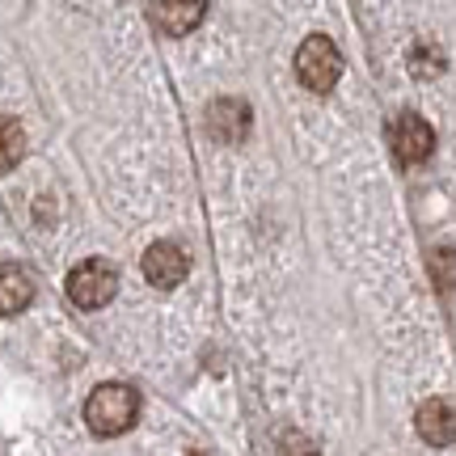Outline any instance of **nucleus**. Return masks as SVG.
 Masks as SVG:
<instances>
[{
  "mask_svg": "<svg viewBox=\"0 0 456 456\" xmlns=\"http://www.w3.org/2000/svg\"><path fill=\"white\" fill-rule=\"evenodd\" d=\"M135 419H140V393L131 389V385H118V380L98 385V389L89 393V402H85V423L102 440L131 431Z\"/></svg>",
  "mask_w": 456,
  "mask_h": 456,
  "instance_id": "1",
  "label": "nucleus"
},
{
  "mask_svg": "<svg viewBox=\"0 0 456 456\" xmlns=\"http://www.w3.org/2000/svg\"><path fill=\"white\" fill-rule=\"evenodd\" d=\"M296 77L313 94H330L342 77V51L334 47V38L326 34H309L300 51H296Z\"/></svg>",
  "mask_w": 456,
  "mask_h": 456,
  "instance_id": "2",
  "label": "nucleus"
},
{
  "mask_svg": "<svg viewBox=\"0 0 456 456\" xmlns=\"http://www.w3.org/2000/svg\"><path fill=\"white\" fill-rule=\"evenodd\" d=\"M114 292H118V271L106 258H89L81 266H72V275H68V300L85 313L106 309Z\"/></svg>",
  "mask_w": 456,
  "mask_h": 456,
  "instance_id": "3",
  "label": "nucleus"
},
{
  "mask_svg": "<svg viewBox=\"0 0 456 456\" xmlns=\"http://www.w3.org/2000/svg\"><path fill=\"white\" fill-rule=\"evenodd\" d=\"M389 144L402 165H423L436 152V131L423 114H397L389 123Z\"/></svg>",
  "mask_w": 456,
  "mask_h": 456,
  "instance_id": "4",
  "label": "nucleus"
},
{
  "mask_svg": "<svg viewBox=\"0 0 456 456\" xmlns=\"http://www.w3.org/2000/svg\"><path fill=\"white\" fill-rule=\"evenodd\" d=\"M186 271H191V258H186V249L178 241H152L144 249V279L152 288L169 292L186 279Z\"/></svg>",
  "mask_w": 456,
  "mask_h": 456,
  "instance_id": "5",
  "label": "nucleus"
},
{
  "mask_svg": "<svg viewBox=\"0 0 456 456\" xmlns=\"http://www.w3.org/2000/svg\"><path fill=\"white\" fill-rule=\"evenodd\" d=\"M34 300V279L26 266L17 262H0V317H17L21 309H30Z\"/></svg>",
  "mask_w": 456,
  "mask_h": 456,
  "instance_id": "6",
  "label": "nucleus"
},
{
  "mask_svg": "<svg viewBox=\"0 0 456 456\" xmlns=\"http://www.w3.org/2000/svg\"><path fill=\"white\" fill-rule=\"evenodd\" d=\"M208 127H212V135L220 144H237V140H245V131H249V106L241 98H220L208 110Z\"/></svg>",
  "mask_w": 456,
  "mask_h": 456,
  "instance_id": "7",
  "label": "nucleus"
},
{
  "mask_svg": "<svg viewBox=\"0 0 456 456\" xmlns=\"http://www.w3.org/2000/svg\"><path fill=\"white\" fill-rule=\"evenodd\" d=\"M203 13H208V4L203 0H169V4H148V17H157V26H161L165 34H191L203 21Z\"/></svg>",
  "mask_w": 456,
  "mask_h": 456,
  "instance_id": "8",
  "label": "nucleus"
},
{
  "mask_svg": "<svg viewBox=\"0 0 456 456\" xmlns=\"http://www.w3.org/2000/svg\"><path fill=\"white\" fill-rule=\"evenodd\" d=\"M419 436L436 448H448L452 444V406L444 397H431L419 406Z\"/></svg>",
  "mask_w": 456,
  "mask_h": 456,
  "instance_id": "9",
  "label": "nucleus"
},
{
  "mask_svg": "<svg viewBox=\"0 0 456 456\" xmlns=\"http://www.w3.org/2000/svg\"><path fill=\"white\" fill-rule=\"evenodd\" d=\"M26 157V127L9 118V114H0V174L4 169H17Z\"/></svg>",
  "mask_w": 456,
  "mask_h": 456,
  "instance_id": "10",
  "label": "nucleus"
},
{
  "mask_svg": "<svg viewBox=\"0 0 456 456\" xmlns=\"http://www.w3.org/2000/svg\"><path fill=\"white\" fill-rule=\"evenodd\" d=\"M191 456H208V452H191Z\"/></svg>",
  "mask_w": 456,
  "mask_h": 456,
  "instance_id": "11",
  "label": "nucleus"
}]
</instances>
